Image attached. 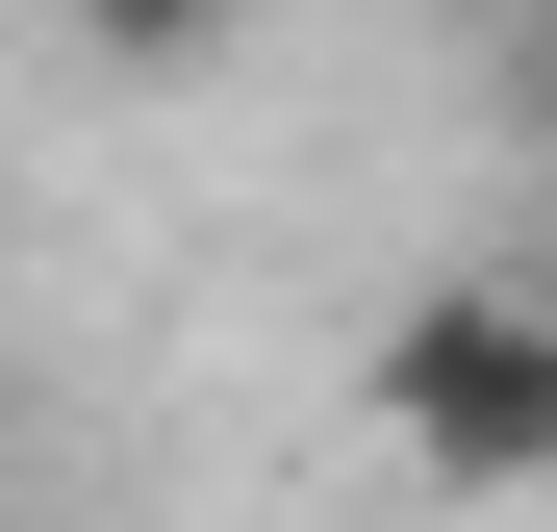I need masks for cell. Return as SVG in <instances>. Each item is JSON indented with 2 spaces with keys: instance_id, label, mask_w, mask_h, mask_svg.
<instances>
[{
  "instance_id": "cell-1",
  "label": "cell",
  "mask_w": 557,
  "mask_h": 532,
  "mask_svg": "<svg viewBox=\"0 0 557 532\" xmlns=\"http://www.w3.org/2000/svg\"><path fill=\"white\" fill-rule=\"evenodd\" d=\"M355 406H381V457L431 507H532L557 482V280H406Z\"/></svg>"
},
{
  "instance_id": "cell-2",
  "label": "cell",
  "mask_w": 557,
  "mask_h": 532,
  "mask_svg": "<svg viewBox=\"0 0 557 532\" xmlns=\"http://www.w3.org/2000/svg\"><path fill=\"white\" fill-rule=\"evenodd\" d=\"M51 26H76V51H102V76H203V51L253 26V0H51Z\"/></svg>"
}]
</instances>
